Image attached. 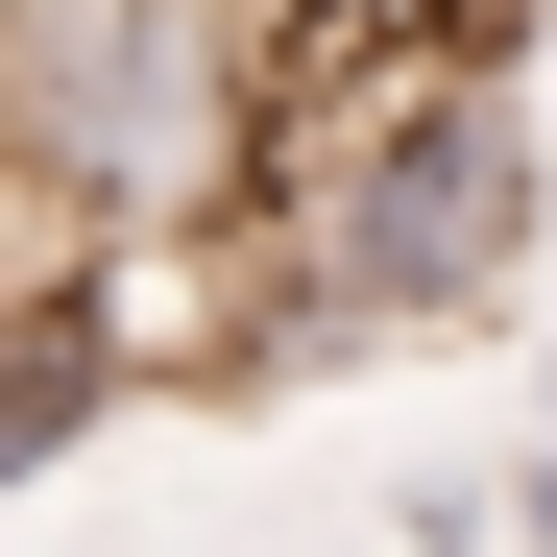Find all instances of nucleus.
<instances>
[{
  "label": "nucleus",
  "mask_w": 557,
  "mask_h": 557,
  "mask_svg": "<svg viewBox=\"0 0 557 557\" xmlns=\"http://www.w3.org/2000/svg\"><path fill=\"white\" fill-rule=\"evenodd\" d=\"M0 170L49 243H195L267 195V73L243 0H0Z\"/></svg>",
  "instance_id": "1"
},
{
  "label": "nucleus",
  "mask_w": 557,
  "mask_h": 557,
  "mask_svg": "<svg viewBox=\"0 0 557 557\" xmlns=\"http://www.w3.org/2000/svg\"><path fill=\"white\" fill-rule=\"evenodd\" d=\"M509 533H533V557H557V436H533V485H509Z\"/></svg>",
  "instance_id": "2"
}]
</instances>
